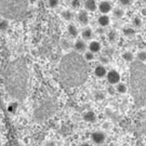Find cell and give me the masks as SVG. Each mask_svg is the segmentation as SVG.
Listing matches in <instances>:
<instances>
[{
    "mask_svg": "<svg viewBox=\"0 0 146 146\" xmlns=\"http://www.w3.org/2000/svg\"><path fill=\"white\" fill-rule=\"evenodd\" d=\"M88 76V62L80 53L75 51L63 56L58 67V78L63 86L67 88L79 87L87 81Z\"/></svg>",
    "mask_w": 146,
    "mask_h": 146,
    "instance_id": "obj_1",
    "label": "cell"
},
{
    "mask_svg": "<svg viewBox=\"0 0 146 146\" xmlns=\"http://www.w3.org/2000/svg\"><path fill=\"white\" fill-rule=\"evenodd\" d=\"M29 70L25 60L16 58L7 66L5 84L8 92L17 100H23L27 94Z\"/></svg>",
    "mask_w": 146,
    "mask_h": 146,
    "instance_id": "obj_2",
    "label": "cell"
},
{
    "mask_svg": "<svg viewBox=\"0 0 146 146\" xmlns=\"http://www.w3.org/2000/svg\"><path fill=\"white\" fill-rule=\"evenodd\" d=\"M131 92L137 105L146 104V65L133 61L130 65Z\"/></svg>",
    "mask_w": 146,
    "mask_h": 146,
    "instance_id": "obj_3",
    "label": "cell"
},
{
    "mask_svg": "<svg viewBox=\"0 0 146 146\" xmlns=\"http://www.w3.org/2000/svg\"><path fill=\"white\" fill-rule=\"evenodd\" d=\"M28 10V0H0V14L7 20L24 19Z\"/></svg>",
    "mask_w": 146,
    "mask_h": 146,
    "instance_id": "obj_4",
    "label": "cell"
},
{
    "mask_svg": "<svg viewBox=\"0 0 146 146\" xmlns=\"http://www.w3.org/2000/svg\"><path fill=\"white\" fill-rule=\"evenodd\" d=\"M91 140L94 144L96 145H101L106 141V134L103 131H95L91 134Z\"/></svg>",
    "mask_w": 146,
    "mask_h": 146,
    "instance_id": "obj_5",
    "label": "cell"
},
{
    "mask_svg": "<svg viewBox=\"0 0 146 146\" xmlns=\"http://www.w3.org/2000/svg\"><path fill=\"white\" fill-rule=\"evenodd\" d=\"M106 79L110 84H117L120 82V74L115 70V69H111L110 70L107 75H106Z\"/></svg>",
    "mask_w": 146,
    "mask_h": 146,
    "instance_id": "obj_6",
    "label": "cell"
},
{
    "mask_svg": "<svg viewBox=\"0 0 146 146\" xmlns=\"http://www.w3.org/2000/svg\"><path fill=\"white\" fill-rule=\"evenodd\" d=\"M98 9L100 10V12L102 13V14H107V13H110L111 9H113V7H111V3L108 2V1H102L99 5H98Z\"/></svg>",
    "mask_w": 146,
    "mask_h": 146,
    "instance_id": "obj_7",
    "label": "cell"
},
{
    "mask_svg": "<svg viewBox=\"0 0 146 146\" xmlns=\"http://www.w3.org/2000/svg\"><path fill=\"white\" fill-rule=\"evenodd\" d=\"M82 118L88 123H94L98 120V116H96V114L94 113L93 110H88V111H86L84 114Z\"/></svg>",
    "mask_w": 146,
    "mask_h": 146,
    "instance_id": "obj_8",
    "label": "cell"
},
{
    "mask_svg": "<svg viewBox=\"0 0 146 146\" xmlns=\"http://www.w3.org/2000/svg\"><path fill=\"white\" fill-rule=\"evenodd\" d=\"M94 75L98 78H104V77H106V75H107L106 67H105L104 65H102V64L95 66V68H94Z\"/></svg>",
    "mask_w": 146,
    "mask_h": 146,
    "instance_id": "obj_9",
    "label": "cell"
},
{
    "mask_svg": "<svg viewBox=\"0 0 146 146\" xmlns=\"http://www.w3.org/2000/svg\"><path fill=\"white\" fill-rule=\"evenodd\" d=\"M78 21L82 25H88L89 23V14L87 10H81L78 13Z\"/></svg>",
    "mask_w": 146,
    "mask_h": 146,
    "instance_id": "obj_10",
    "label": "cell"
},
{
    "mask_svg": "<svg viewBox=\"0 0 146 146\" xmlns=\"http://www.w3.org/2000/svg\"><path fill=\"white\" fill-rule=\"evenodd\" d=\"M74 48H75V50H76V52H77V53H82V52H86L87 44H86V42H84V40H81V39H78L77 41L75 42V44H74Z\"/></svg>",
    "mask_w": 146,
    "mask_h": 146,
    "instance_id": "obj_11",
    "label": "cell"
},
{
    "mask_svg": "<svg viewBox=\"0 0 146 146\" xmlns=\"http://www.w3.org/2000/svg\"><path fill=\"white\" fill-rule=\"evenodd\" d=\"M101 48H102V46H101V43H100L99 41H96V40H93V41H91L90 43H89L88 46V49L89 51H91L92 53H99L100 51H101Z\"/></svg>",
    "mask_w": 146,
    "mask_h": 146,
    "instance_id": "obj_12",
    "label": "cell"
},
{
    "mask_svg": "<svg viewBox=\"0 0 146 146\" xmlns=\"http://www.w3.org/2000/svg\"><path fill=\"white\" fill-rule=\"evenodd\" d=\"M84 8H86V10L89 11V12H94V11L98 9L96 0H86V2H84Z\"/></svg>",
    "mask_w": 146,
    "mask_h": 146,
    "instance_id": "obj_13",
    "label": "cell"
},
{
    "mask_svg": "<svg viewBox=\"0 0 146 146\" xmlns=\"http://www.w3.org/2000/svg\"><path fill=\"white\" fill-rule=\"evenodd\" d=\"M98 23H99V25L101 27L108 26V25H110V16L107 15V14H102V15H100L99 19H98Z\"/></svg>",
    "mask_w": 146,
    "mask_h": 146,
    "instance_id": "obj_14",
    "label": "cell"
},
{
    "mask_svg": "<svg viewBox=\"0 0 146 146\" xmlns=\"http://www.w3.org/2000/svg\"><path fill=\"white\" fill-rule=\"evenodd\" d=\"M17 110H19V103H17L16 101H12V102H10V103L8 104V106H7V110H8L10 114H12V115H14L16 111H17Z\"/></svg>",
    "mask_w": 146,
    "mask_h": 146,
    "instance_id": "obj_15",
    "label": "cell"
},
{
    "mask_svg": "<svg viewBox=\"0 0 146 146\" xmlns=\"http://www.w3.org/2000/svg\"><path fill=\"white\" fill-rule=\"evenodd\" d=\"M67 31L68 34L70 35L72 37H74V38H76V37L78 36L79 31H78V28L76 27V25H74V24H69L67 26Z\"/></svg>",
    "mask_w": 146,
    "mask_h": 146,
    "instance_id": "obj_16",
    "label": "cell"
},
{
    "mask_svg": "<svg viewBox=\"0 0 146 146\" xmlns=\"http://www.w3.org/2000/svg\"><path fill=\"white\" fill-rule=\"evenodd\" d=\"M121 58H122L123 61H125V62H128V63H132L133 61H134V56H133L132 52H130V51H125V52H123L122 54H121Z\"/></svg>",
    "mask_w": 146,
    "mask_h": 146,
    "instance_id": "obj_17",
    "label": "cell"
},
{
    "mask_svg": "<svg viewBox=\"0 0 146 146\" xmlns=\"http://www.w3.org/2000/svg\"><path fill=\"white\" fill-rule=\"evenodd\" d=\"M81 36H82V38H84V40H90L93 37V31L91 28H86L81 33Z\"/></svg>",
    "mask_w": 146,
    "mask_h": 146,
    "instance_id": "obj_18",
    "label": "cell"
},
{
    "mask_svg": "<svg viewBox=\"0 0 146 146\" xmlns=\"http://www.w3.org/2000/svg\"><path fill=\"white\" fill-rule=\"evenodd\" d=\"M122 33H123L125 36L132 37L135 35V29H134L133 27H125V28L122 29Z\"/></svg>",
    "mask_w": 146,
    "mask_h": 146,
    "instance_id": "obj_19",
    "label": "cell"
},
{
    "mask_svg": "<svg viewBox=\"0 0 146 146\" xmlns=\"http://www.w3.org/2000/svg\"><path fill=\"white\" fill-rule=\"evenodd\" d=\"M127 86L125 84H122V82H119V84H117L116 86V92H118L119 94H125L127 92Z\"/></svg>",
    "mask_w": 146,
    "mask_h": 146,
    "instance_id": "obj_20",
    "label": "cell"
},
{
    "mask_svg": "<svg viewBox=\"0 0 146 146\" xmlns=\"http://www.w3.org/2000/svg\"><path fill=\"white\" fill-rule=\"evenodd\" d=\"M61 15H62L63 20H65V21H70L72 19H73V13H72V11L69 10H64L62 11V13H61Z\"/></svg>",
    "mask_w": 146,
    "mask_h": 146,
    "instance_id": "obj_21",
    "label": "cell"
},
{
    "mask_svg": "<svg viewBox=\"0 0 146 146\" xmlns=\"http://www.w3.org/2000/svg\"><path fill=\"white\" fill-rule=\"evenodd\" d=\"M136 61H139L141 63L146 62V51H144V50L139 51L137 54H136Z\"/></svg>",
    "mask_w": 146,
    "mask_h": 146,
    "instance_id": "obj_22",
    "label": "cell"
},
{
    "mask_svg": "<svg viewBox=\"0 0 146 146\" xmlns=\"http://www.w3.org/2000/svg\"><path fill=\"white\" fill-rule=\"evenodd\" d=\"M8 28H9V21H8L7 19L0 20V31H8Z\"/></svg>",
    "mask_w": 146,
    "mask_h": 146,
    "instance_id": "obj_23",
    "label": "cell"
},
{
    "mask_svg": "<svg viewBox=\"0 0 146 146\" xmlns=\"http://www.w3.org/2000/svg\"><path fill=\"white\" fill-rule=\"evenodd\" d=\"M61 47H62L63 50L67 51V50H69L72 48V43L68 41L67 39H62L61 40Z\"/></svg>",
    "mask_w": 146,
    "mask_h": 146,
    "instance_id": "obj_24",
    "label": "cell"
},
{
    "mask_svg": "<svg viewBox=\"0 0 146 146\" xmlns=\"http://www.w3.org/2000/svg\"><path fill=\"white\" fill-rule=\"evenodd\" d=\"M113 14H114V16L117 17V19H121V17L123 16V14H125V11L122 10L121 8H116V9H114V11H113Z\"/></svg>",
    "mask_w": 146,
    "mask_h": 146,
    "instance_id": "obj_25",
    "label": "cell"
},
{
    "mask_svg": "<svg viewBox=\"0 0 146 146\" xmlns=\"http://www.w3.org/2000/svg\"><path fill=\"white\" fill-rule=\"evenodd\" d=\"M107 37H108V40L111 42H114L117 40V38H118V35H117V33L115 31H110L108 34H107Z\"/></svg>",
    "mask_w": 146,
    "mask_h": 146,
    "instance_id": "obj_26",
    "label": "cell"
},
{
    "mask_svg": "<svg viewBox=\"0 0 146 146\" xmlns=\"http://www.w3.org/2000/svg\"><path fill=\"white\" fill-rule=\"evenodd\" d=\"M84 58L87 62H91L94 60V53H92L91 51H86L84 55Z\"/></svg>",
    "mask_w": 146,
    "mask_h": 146,
    "instance_id": "obj_27",
    "label": "cell"
},
{
    "mask_svg": "<svg viewBox=\"0 0 146 146\" xmlns=\"http://www.w3.org/2000/svg\"><path fill=\"white\" fill-rule=\"evenodd\" d=\"M132 25H133L134 27H141L142 26V20L139 17V16L133 17V20H132Z\"/></svg>",
    "mask_w": 146,
    "mask_h": 146,
    "instance_id": "obj_28",
    "label": "cell"
},
{
    "mask_svg": "<svg viewBox=\"0 0 146 146\" xmlns=\"http://www.w3.org/2000/svg\"><path fill=\"white\" fill-rule=\"evenodd\" d=\"M94 98L96 100H100V101H103L105 99V94L102 92V91H96L94 93Z\"/></svg>",
    "mask_w": 146,
    "mask_h": 146,
    "instance_id": "obj_29",
    "label": "cell"
},
{
    "mask_svg": "<svg viewBox=\"0 0 146 146\" xmlns=\"http://www.w3.org/2000/svg\"><path fill=\"white\" fill-rule=\"evenodd\" d=\"M48 3H49V7L50 8H56L58 5H60V0H48Z\"/></svg>",
    "mask_w": 146,
    "mask_h": 146,
    "instance_id": "obj_30",
    "label": "cell"
},
{
    "mask_svg": "<svg viewBox=\"0 0 146 146\" xmlns=\"http://www.w3.org/2000/svg\"><path fill=\"white\" fill-rule=\"evenodd\" d=\"M72 8L74 9H78L80 8V0H72Z\"/></svg>",
    "mask_w": 146,
    "mask_h": 146,
    "instance_id": "obj_31",
    "label": "cell"
},
{
    "mask_svg": "<svg viewBox=\"0 0 146 146\" xmlns=\"http://www.w3.org/2000/svg\"><path fill=\"white\" fill-rule=\"evenodd\" d=\"M100 62L102 63V64H108L110 63V58H107V56H101L100 58Z\"/></svg>",
    "mask_w": 146,
    "mask_h": 146,
    "instance_id": "obj_32",
    "label": "cell"
},
{
    "mask_svg": "<svg viewBox=\"0 0 146 146\" xmlns=\"http://www.w3.org/2000/svg\"><path fill=\"white\" fill-rule=\"evenodd\" d=\"M120 5H123V7H128V5H130L131 3V0H119Z\"/></svg>",
    "mask_w": 146,
    "mask_h": 146,
    "instance_id": "obj_33",
    "label": "cell"
},
{
    "mask_svg": "<svg viewBox=\"0 0 146 146\" xmlns=\"http://www.w3.org/2000/svg\"><path fill=\"white\" fill-rule=\"evenodd\" d=\"M79 146H91V144H90L89 142H82Z\"/></svg>",
    "mask_w": 146,
    "mask_h": 146,
    "instance_id": "obj_34",
    "label": "cell"
},
{
    "mask_svg": "<svg viewBox=\"0 0 146 146\" xmlns=\"http://www.w3.org/2000/svg\"><path fill=\"white\" fill-rule=\"evenodd\" d=\"M141 13L143 14V16H146V9H143V10L141 11Z\"/></svg>",
    "mask_w": 146,
    "mask_h": 146,
    "instance_id": "obj_35",
    "label": "cell"
},
{
    "mask_svg": "<svg viewBox=\"0 0 146 146\" xmlns=\"http://www.w3.org/2000/svg\"><path fill=\"white\" fill-rule=\"evenodd\" d=\"M141 1H143V2H146V0H141Z\"/></svg>",
    "mask_w": 146,
    "mask_h": 146,
    "instance_id": "obj_36",
    "label": "cell"
}]
</instances>
